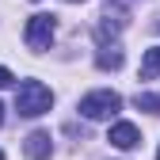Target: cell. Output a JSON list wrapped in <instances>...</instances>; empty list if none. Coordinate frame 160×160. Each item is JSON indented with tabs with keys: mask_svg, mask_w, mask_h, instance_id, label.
<instances>
[{
	"mask_svg": "<svg viewBox=\"0 0 160 160\" xmlns=\"http://www.w3.org/2000/svg\"><path fill=\"white\" fill-rule=\"evenodd\" d=\"M23 149H27L31 160H50V156H53V137H50L46 130H34L27 141H23Z\"/></svg>",
	"mask_w": 160,
	"mask_h": 160,
	"instance_id": "5",
	"label": "cell"
},
{
	"mask_svg": "<svg viewBox=\"0 0 160 160\" xmlns=\"http://www.w3.org/2000/svg\"><path fill=\"white\" fill-rule=\"evenodd\" d=\"M141 76L145 80H156L160 76V46H149L145 57H141Z\"/></svg>",
	"mask_w": 160,
	"mask_h": 160,
	"instance_id": "7",
	"label": "cell"
},
{
	"mask_svg": "<svg viewBox=\"0 0 160 160\" xmlns=\"http://www.w3.org/2000/svg\"><path fill=\"white\" fill-rule=\"evenodd\" d=\"M0 122H4V107H0Z\"/></svg>",
	"mask_w": 160,
	"mask_h": 160,
	"instance_id": "11",
	"label": "cell"
},
{
	"mask_svg": "<svg viewBox=\"0 0 160 160\" xmlns=\"http://www.w3.org/2000/svg\"><path fill=\"white\" fill-rule=\"evenodd\" d=\"M118 107H122V95L111 92V88H99V92H88L84 99H80L76 111L84 118H92V122H107V118L118 114Z\"/></svg>",
	"mask_w": 160,
	"mask_h": 160,
	"instance_id": "2",
	"label": "cell"
},
{
	"mask_svg": "<svg viewBox=\"0 0 160 160\" xmlns=\"http://www.w3.org/2000/svg\"><path fill=\"white\" fill-rule=\"evenodd\" d=\"M53 34H57V23H53V15H46V12H38V15H31V19H27V31H23V42H27L31 50H50V42H53Z\"/></svg>",
	"mask_w": 160,
	"mask_h": 160,
	"instance_id": "3",
	"label": "cell"
},
{
	"mask_svg": "<svg viewBox=\"0 0 160 160\" xmlns=\"http://www.w3.org/2000/svg\"><path fill=\"white\" fill-rule=\"evenodd\" d=\"M12 80H15V76H12V69H4V65H0V88H8Z\"/></svg>",
	"mask_w": 160,
	"mask_h": 160,
	"instance_id": "9",
	"label": "cell"
},
{
	"mask_svg": "<svg viewBox=\"0 0 160 160\" xmlns=\"http://www.w3.org/2000/svg\"><path fill=\"white\" fill-rule=\"evenodd\" d=\"M0 160H4V152H0Z\"/></svg>",
	"mask_w": 160,
	"mask_h": 160,
	"instance_id": "13",
	"label": "cell"
},
{
	"mask_svg": "<svg viewBox=\"0 0 160 160\" xmlns=\"http://www.w3.org/2000/svg\"><path fill=\"white\" fill-rule=\"evenodd\" d=\"M65 4H84V0H65Z\"/></svg>",
	"mask_w": 160,
	"mask_h": 160,
	"instance_id": "10",
	"label": "cell"
},
{
	"mask_svg": "<svg viewBox=\"0 0 160 160\" xmlns=\"http://www.w3.org/2000/svg\"><path fill=\"white\" fill-rule=\"evenodd\" d=\"M107 141H111L114 149L130 152V149H137V145H141V130H137L133 122H114V126H111V133H107Z\"/></svg>",
	"mask_w": 160,
	"mask_h": 160,
	"instance_id": "4",
	"label": "cell"
},
{
	"mask_svg": "<svg viewBox=\"0 0 160 160\" xmlns=\"http://www.w3.org/2000/svg\"><path fill=\"white\" fill-rule=\"evenodd\" d=\"M137 111H149V114H160V95H152V92H137Z\"/></svg>",
	"mask_w": 160,
	"mask_h": 160,
	"instance_id": "8",
	"label": "cell"
},
{
	"mask_svg": "<svg viewBox=\"0 0 160 160\" xmlns=\"http://www.w3.org/2000/svg\"><path fill=\"white\" fill-rule=\"evenodd\" d=\"M156 160H160V149H156Z\"/></svg>",
	"mask_w": 160,
	"mask_h": 160,
	"instance_id": "12",
	"label": "cell"
},
{
	"mask_svg": "<svg viewBox=\"0 0 160 160\" xmlns=\"http://www.w3.org/2000/svg\"><path fill=\"white\" fill-rule=\"evenodd\" d=\"M95 65L99 69H122V46L118 42H103L95 53Z\"/></svg>",
	"mask_w": 160,
	"mask_h": 160,
	"instance_id": "6",
	"label": "cell"
},
{
	"mask_svg": "<svg viewBox=\"0 0 160 160\" xmlns=\"http://www.w3.org/2000/svg\"><path fill=\"white\" fill-rule=\"evenodd\" d=\"M53 107V92L42 84V80H23L15 92V111L23 114V118H38V114H46Z\"/></svg>",
	"mask_w": 160,
	"mask_h": 160,
	"instance_id": "1",
	"label": "cell"
}]
</instances>
